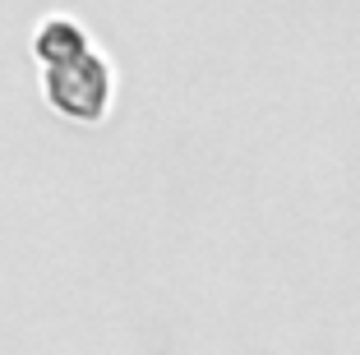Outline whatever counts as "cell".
Here are the masks:
<instances>
[{
	"label": "cell",
	"mask_w": 360,
	"mask_h": 355,
	"mask_svg": "<svg viewBox=\"0 0 360 355\" xmlns=\"http://www.w3.org/2000/svg\"><path fill=\"white\" fill-rule=\"evenodd\" d=\"M79 46H88V32L79 28L75 19H51L42 32H37V56H42V60L70 56V51H79Z\"/></svg>",
	"instance_id": "7a4b0ae2"
},
{
	"label": "cell",
	"mask_w": 360,
	"mask_h": 355,
	"mask_svg": "<svg viewBox=\"0 0 360 355\" xmlns=\"http://www.w3.org/2000/svg\"><path fill=\"white\" fill-rule=\"evenodd\" d=\"M46 97L60 115L97 125L106 115V102H111V70L93 46L56 56V60H46Z\"/></svg>",
	"instance_id": "6da1fadb"
}]
</instances>
